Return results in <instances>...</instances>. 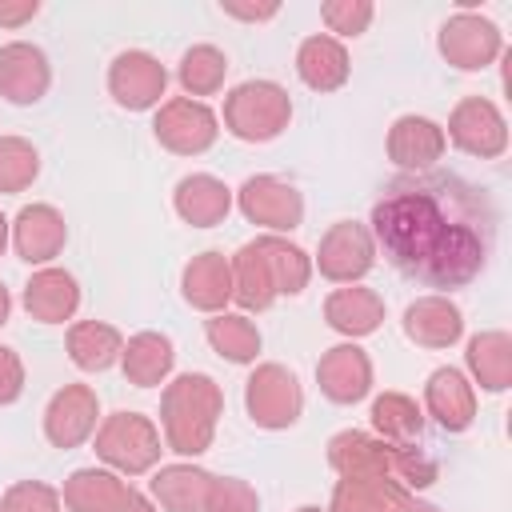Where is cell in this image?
I'll return each mask as SVG.
<instances>
[{
  "instance_id": "6da1fadb",
  "label": "cell",
  "mask_w": 512,
  "mask_h": 512,
  "mask_svg": "<svg viewBox=\"0 0 512 512\" xmlns=\"http://www.w3.org/2000/svg\"><path fill=\"white\" fill-rule=\"evenodd\" d=\"M368 224L388 264L428 288L472 284L496 244V208L488 192L436 168L388 180Z\"/></svg>"
},
{
  "instance_id": "7a4b0ae2",
  "label": "cell",
  "mask_w": 512,
  "mask_h": 512,
  "mask_svg": "<svg viewBox=\"0 0 512 512\" xmlns=\"http://www.w3.org/2000/svg\"><path fill=\"white\" fill-rule=\"evenodd\" d=\"M220 416H224V392L208 372L172 376L160 392L164 448L176 456H204L212 448Z\"/></svg>"
},
{
  "instance_id": "3957f363",
  "label": "cell",
  "mask_w": 512,
  "mask_h": 512,
  "mask_svg": "<svg viewBox=\"0 0 512 512\" xmlns=\"http://www.w3.org/2000/svg\"><path fill=\"white\" fill-rule=\"evenodd\" d=\"M328 464L340 476H360V480H392L408 492L428 488L436 480V464L412 448V444H388L380 436L344 428L328 440Z\"/></svg>"
},
{
  "instance_id": "277c9868",
  "label": "cell",
  "mask_w": 512,
  "mask_h": 512,
  "mask_svg": "<svg viewBox=\"0 0 512 512\" xmlns=\"http://www.w3.org/2000/svg\"><path fill=\"white\" fill-rule=\"evenodd\" d=\"M292 124V96L276 80H244L224 96V128L244 144H268Z\"/></svg>"
},
{
  "instance_id": "5b68a950",
  "label": "cell",
  "mask_w": 512,
  "mask_h": 512,
  "mask_svg": "<svg viewBox=\"0 0 512 512\" xmlns=\"http://www.w3.org/2000/svg\"><path fill=\"white\" fill-rule=\"evenodd\" d=\"M164 440L144 412H112L96 424V456L116 476H144L160 464Z\"/></svg>"
},
{
  "instance_id": "8992f818",
  "label": "cell",
  "mask_w": 512,
  "mask_h": 512,
  "mask_svg": "<svg viewBox=\"0 0 512 512\" xmlns=\"http://www.w3.org/2000/svg\"><path fill=\"white\" fill-rule=\"evenodd\" d=\"M244 408L248 420L264 432L292 428L304 412V388L292 368L284 364H256L252 376L244 380Z\"/></svg>"
},
{
  "instance_id": "52a82bcc",
  "label": "cell",
  "mask_w": 512,
  "mask_h": 512,
  "mask_svg": "<svg viewBox=\"0 0 512 512\" xmlns=\"http://www.w3.org/2000/svg\"><path fill=\"white\" fill-rule=\"evenodd\" d=\"M436 48H440V56L452 68H460V72H484L504 52V32L488 16L464 8V12H456V16H448L440 24Z\"/></svg>"
},
{
  "instance_id": "ba28073f",
  "label": "cell",
  "mask_w": 512,
  "mask_h": 512,
  "mask_svg": "<svg viewBox=\"0 0 512 512\" xmlns=\"http://www.w3.org/2000/svg\"><path fill=\"white\" fill-rule=\"evenodd\" d=\"M312 264L332 284H360L376 268V240H372L368 224H360V220H336L320 236Z\"/></svg>"
},
{
  "instance_id": "9c48e42d",
  "label": "cell",
  "mask_w": 512,
  "mask_h": 512,
  "mask_svg": "<svg viewBox=\"0 0 512 512\" xmlns=\"http://www.w3.org/2000/svg\"><path fill=\"white\" fill-rule=\"evenodd\" d=\"M152 132L160 140V148L176 152V156H200L216 144L220 136V120L204 100H188V96H172L160 100Z\"/></svg>"
},
{
  "instance_id": "30bf717a",
  "label": "cell",
  "mask_w": 512,
  "mask_h": 512,
  "mask_svg": "<svg viewBox=\"0 0 512 512\" xmlns=\"http://www.w3.org/2000/svg\"><path fill=\"white\" fill-rule=\"evenodd\" d=\"M236 208L248 224H260L272 236L292 232V228L304 224V196L296 192V184H288L280 176H268V172L248 176L236 188Z\"/></svg>"
},
{
  "instance_id": "8fae6325",
  "label": "cell",
  "mask_w": 512,
  "mask_h": 512,
  "mask_svg": "<svg viewBox=\"0 0 512 512\" xmlns=\"http://www.w3.org/2000/svg\"><path fill=\"white\" fill-rule=\"evenodd\" d=\"M444 140L476 160H496L508 152V120L488 96H464L448 116Z\"/></svg>"
},
{
  "instance_id": "7c38bea8",
  "label": "cell",
  "mask_w": 512,
  "mask_h": 512,
  "mask_svg": "<svg viewBox=\"0 0 512 512\" xmlns=\"http://www.w3.org/2000/svg\"><path fill=\"white\" fill-rule=\"evenodd\" d=\"M164 92H168V68L152 52L128 48V52H120L108 64V96L120 108H128V112L160 108V96Z\"/></svg>"
},
{
  "instance_id": "4fadbf2b",
  "label": "cell",
  "mask_w": 512,
  "mask_h": 512,
  "mask_svg": "<svg viewBox=\"0 0 512 512\" xmlns=\"http://www.w3.org/2000/svg\"><path fill=\"white\" fill-rule=\"evenodd\" d=\"M96 420H100L96 392L88 384H64L52 392V400L44 408V436L52 448L68 452V448H80L96 432Z\"/></svg>"
},
{
  "instance_id": "5bb4252c",
  "label": "cell",
  "mask_w": 512,
  "mask_h": 512,
  "mask_svg": "<svg viewBox=\"0 0 512 512\" xmlns=\"http://www.w3.org/2000/svg\"><path fill=\"white\" fill-rule=\"evenodd\" d=\"M68 244V224L52 204H24L12 220V248L24 264L48 268Z\"/></svg>"
},
{
  "instance_id": "9a60e30c",
  "label": "cell",
  "mask_w": 512,
  "mask_h": 512,
  "mask_svg": "<svg viewBox=\"0 0 512 512\" xmlns=\"http://www.w3.org/2000/svg\"><path fill=\"white\" fill-rule=\"evenodd\" d=\"M316 384L332 404H356L372 392V360L360 344H332L316 360Z\"/></svg>"
},
{
  "instance_id": "2e32d148",
  "label": "cell",
  "mask_w": 512,
  "mask_h": 512,
  "mask_svg": "<svg viewBox=\"0 0 512 512\" xmlns=\"http://www.w3.org/2000/svg\"><path fill=\"white\" fill-rule=\"evenodd\" d=\"M48 84H52V64H48L44 48H36L28 40H12L0 48V96L8 104L44 100Z\"/></svg>"
},
{
  "instance_id": "e0dca14e",
  "label": "cell",
  "mask_w": 512,
  "mask_h": 512,
  "mask_svg": "<svg viewBox=\"0 0 512 512\" xmlns=\"http://www.w3.org/2000/svg\"><path fill=\"white\" fill-rule=\"evenodd\" d=\"M384 148H388V160L396 168H404V172H428L444 156L448 140H444V128L436 120H428V116H396L392 128H388Z\"/></svg>"
},
{
  "instance_id": "ac0fdd59",
  "label": "cell",
  "mask_w": 512,
  "mask_h": 512,
  "mask_svg": "<svg viewBox=\"0 0 512 512\" xmlns=\"http://www.w3.org/2000/svg\"><path fill=\"white\" fill-rule=\"evenodd\" d=\"M20 304L40 324H64L80 308V284L68 268H36L20 292Z\"/></svg>"
},
{
  "instance_id": "d6986e66",
  "label": "cell",
  "mask_w": 512,
  "mask_h": 512,
  "mask_svg": "<svg viewBox=\"0 0 512 512\" xmlns=\"http://www.w3.org/2000/svg\"><path fill=\"white\" fill-rule=\"evenodd\" d=\"M424 408L444 432H464L476 420V388L468 384V376L460 368L444 364L424 384Z\"/></svg>"
},
{
  "instance_id": "ffe728a7",
  "label": "cell",
  "mask_w": 512,
  "mask_h": 512,
  "mask_svg": "<svg viewBox=\"0 0 512 512\" xmlns=\"http://www.w3.org/2000/svg\"><path fill=\"white\" fill-rule=\"evenodd\" d=\"M180 292L196 312H208V316L224 312V304L232 300V264H228V256L216 252V248L196 252L180 272Z\"/></svg>"
},
{
  "instance_id": "44dd1931",
  "label": "cell",
  "mask_w": 512,
  "mask_h": 512,
  "mask_svg": "<svg viewBox=\"0 0 512 512\" xmlns=\"http://www.w3.org/2000/svg\"><path fill=\"white\" fill-rule=\"evenodd\" d=\"M400 324H404V336L412 344H420V348H452L464 336V312L440 292L412 300L404 308Z\"/></svg>"
},
{
  "instance_id": "7402d4cb",
  "label": "cell",
  "mask_w": 512,
  "mask_h": 512,
  "mask_svg": "<svg viewBox=\"0 0 512 512\" xmlns=\"http://www.w3.org/2000/svg\"><path fill=\"white\" fill-rule=\"evenodd\" d=\"M172 208H176V216H180L184 224H192V228H216V224H224L228 212H232V188H228L224 180L208 176V172H192V176H184V180L176 184Z\"/></svg>"
},
{
  "instance_id": "603a6c76",
  "label": "cell",
  "mask_w": 512,
  "mask_h": 512,
  "mask_svg": "<svg viewBox=\"0 0 512 512\" xmlns=\"http://www.w3.org/2000/svg\"><path fill=\"white\" fill-rule=\"evenodd\" d=\"M296 76L312 92H336V88H344L348 76H352L348 48L336 36H328V32H316V36L300 40V48H296Z\"/></svg>"
},
{
  "instance_id": "cb8c5ba5",
  "label": "cell",
  "mask_w": 512,
  "mask_h": 512,
  "mask_svg": "<svg viewBox=\"0 0 512 512\" xmlns=\"http://www.w3.org/2000/svg\"><path fill=\"white\" fill-rule=\"evenodd\" d=\"M324 320H328L332 332H340V336H348V340H360V336H372V332L384 324V300H380V292H372V288L348 284V288L328 292V300H324Z\"/></svg>"
},
{
  "instance_id": "d4e9b609",
  "label": "cell",
  "mask_w": 512,
  "mask_h": 512,
  "mask_svg": "<svg viewBox=\"0 0 512 512\" xmlns=\"http://www.w3.org/2000/svg\"><path fill=\"white\" fill-rule=\"evenodd\" d=\"M172 364H176V348L164 332H136L124 340V352H120V372L128 384L136 388H156V384H168L172 376Z\"/></svg>"
},
{
  "instance_id": "484cf974",
  "label": "cell",
  "mask_w": 512,
  "mask_h": 512,
  "mask_svg": "<svg viewBox=\"0 0 512 512\" xmlns=\"http://www.w3.org/2000/svg\"><path fill=\"white\" fill-rule=\"evenodd\" d=\"M212 480L216 476L208 468H196V464H160L152 472L148 488L164 512H204Z\"/></svg>"
},
{
  "instance_id": "4316f807",
  "label": "cell",
  "mask_w": 512,
  "mask_h": 512,
  "mask_svg": "<svg viewBox=\"0 0 512 512\" xmlns=\"http://www.w3.org/2000/svg\"><path fill=\"white\" fill-rule=\"evenodd\" d=\"M64 344H68V360L80 372H108L112 364H120L124 352V336L108 320H76Z\"/></svg>"
},
{
  "instance_id": "83f0119b",
  "label": "cell",
  "mask_w": 512,
  "mask_h": 512,
  "mask_svg": "<svg viewBox=\"0 0 512 512\" xmlns=\"http://www.w3.org/2000/svg\"><path fill=\"white\" fill-rule=\"evenodd\" d=\"M128 488L132 484L124 476H116L112 468H76L64 480L60 504L68 512H112L128 496Z\"/></svg>"
},
{
  "instance_id": "f1b7e54d",
  "label": "cell",
  "mask_w": 512,
  "mask_h": 512,
  "mask_svg": "<svg viewBox=\"0 0 512 512\" xmlns=\"http://www.w3.org/2000/svg\"><path fill=\"white\" fill-rule=\"evenodd\" d=\"M464 360H468L472 380L484 392H508V384H512V336L508 332H500V328L476 332L468 340Z\"/></svg>"
},
{
  "instance_id": "f546056e",
  "label": "cell",
  "mask_w": 512,
  "mask_h": 512,
  "mask_svg": "<svg viewBox=\"0 0 512 512\" xmlns=\"http://www.w3.org/2000/svg\"><path fill=\"white\" fill-rule=\"evenodd\" d=\"M256 248L264 256V264H268V276L276 284V296H300L308 288V280H312V256L300 244H292L288 236L264 232V236H256Z\"/></svg>"
},
{
  "instance_id": "4dcf8cb0",
  "label": "cell",
  "mask_w": 512,
  "mask_h": 512,
  "mask_svg": "<svg viewBox=\"0 0 512 512\" xmlns=\"http://www.w3.org/2000/svg\"><path fill=\"white\" fill-rule=\"evenodd\" d=\"M412 492L392 484V480H360V476H340L328 500V512H400Z\"/></svg>"
},
{
  "instance_id": "1f68e13d",
  "label": "cell",
  "mask_w": 512,
  "mask_h": 512,
  "mask_svg": "<svg viewBox=\"0 0 512 512\" xmlns=\"http://www.w3.org/2000/svg\"><path fill=\"white\" fill-rule=\"evenodd\" d=\"M228 264H232V300H236L244 312H264V308H272L276 284H272V276H268V264H264L256 240L240 244Z\"/></svg>"
},
{
  "instance_id": "d6a6232c",
  "label": "cell",
  "mask_w": 512,
  "mask_h": 512,
  "mask_svg": "<svg viewBox=\"0 0 512 512\" xmlns=\"http://www.w3.org/2000/svg\"><path fill=\"white\" fill-rule=\"evenodd\" d=\"M204 336L212 344L216 356H224L228 364H256L260 356V328L244 316V312H216L204 320Z\"/></svg>"
},
{
  "instance_id": "836d02e7",
  "label": "cell",
  "mask_w": 512,
  "mask_h": 512,
  "mask_svg": "<svg viewBox=\"0 0 512 512\" xmlns=\"http://www.w3.org/2000/svg\"><path fill=\"white\" fill-rule=\"evenodd\" d=\"M372 428L388 444H416L424 432V412L404 392H380L372 400Z\"/></svg>"
},
{
  "instance_id": "e575fe53",
  "label": "cell",
  "mask_w": 512,
  "mask_h": 512,
  "mask_svg": "<svg viewBox=\"0 0 512 512\" xmlns=\"http://www.w3.org/2000/svg\"><path fill=\"white\" fill-rule=\"evenodd\" d=\"M224 76H228V56L216 44H192L180 56V68H176V80H180V88H184L188 100L216 96L224 88Z\"/></svg>"
},
{
  "instance_id": "d590c367",
  "label": "cell",
  "mask_w": 512,
  "mask_h": 512,
  "mask_svg": "<svg viewBox=\"0 0 512 512\" xmlns=\"http://www.w3.org/2000/svg\"><path fill=\"white\" fill-rule=\"evenodd\" d=\"M40 176V152L24 136H0V192L16 196Z\"/></svg>"
},
{
  "instance_id": "8d00e7d4",
  "label": "cell",
  "mask_w": 512,
  "mask_h": 512,
  "mask_svg": "<svg viewBox=\"0 0 512 512\" xmlns=\"http://www.w3.org/2000/svg\"><path fill=\"white\" fill-rule=\"evenodd\" d=\"M372 16H376L372 0H324L320 4V20L328 32H336V40L340 36H364Z\"/></svg>"
},
{
  "instance_id": "74e56055",
  "label": "cell",
  "mask_w": 512,
  "mask_h": 512,
  "mask_svg": "<svg viewBox=\"0 0 512 512\" xmlns=\"http://www.w3.org/2000/svg\"><path fill=\"white\" fill-rule=\"evenodd\" d=\"M204 512H260V496L240 476H216L212 488H208Z\"/></svg>"
},
{
  "instance_id": "f35d334b",
  "label": "cell",
  "mask_w": 512,
  "mask_h": 512,
  "mask_svg": "<svg viewBox=\"0 0 512 512\" xmlns=\"http://www.w3.org/2000/svg\"><path fill=\"white\" fill-rule=\"evenodd\" d=\"M60 492L44 480H20L4 492L0 500V512H60Z\"/></svg>"
},
{
  "instance_id": "ab89813d",
  "label": "cell",
  "mask_w": 512,
  "mask_h": 512,
  "mask_svg": "<svg viewBox=\"0 0 512 512\" xmlns=\"http://www.w3.org/2000/svg\"><path fill=\"white\" fill-rule=\"evenodd\" d=\"M24 392V360L16 348L0 344V404H16Z\"/></svg>"
},
{
  "instance_id": "60d3db41",
  "label": "cell",
  "mask_w": 512,
  "mask_h": 512,
  "mask_svg": "<svg viewBox=\"0 0 512 512\" xmlns=\"http://www.w3.org/2000/svg\"><path fill=\"white\" fill-rule=\"evenodd\" d=\"M40 12L36 0H0V28H20Z\"/></svg>"
},
{
  "instance_id": "b9f144b4",
  "label": "cell",
  "mask_w": 512,
  "mask_h": 512,
  "mask_svg": "<svg viewBox=\"0 0 512 512\" xmlns=\"http://www.w3.org/2000/svg\"><path fill=\"white\" fill-rule=\"evenodd\" d=\"M224 12H228V16H236V20H272V16L280 12V4H264V8H244V4H224Z\"/></svg>"
},
{
  "instance_id": "7bdbcfd3",
  "label": "cell",
  "mask_w": 512,
  "mask_h": 512,
  "mask_svg": "<svg viewBox=\"0 0 512 512\" xmlns=\"http://www.w3.org/2000/svg\"><path fill=\"white\" fill-rule=\"evenodd\" d=\"M112 512H156V504L144 496V492H136V488H128V496L112 508Z\"/></svg>"
},
{
  "instance_id": "ee69618b",
  "label": "cell",
  "mask_w": 512,
  "mask_h": 512,
  "mask_svg": "<svg viewBox=\"0 0 512 512\" xmlns=\"http://www.w3.org/2000/svg\"><path fill=\"white\" fill-rule=\"evenodd\" d=\"M400 512H440V508H436V504H428V500H416V496H408Z\"/></svg>"
},
{
  "instance_id": "f6af8a7d",
  "label": "cell",
  "mask_w": 512,
  "mask_h": 512,
  "mask_svg": "<svg viewBox=\"0 0 512 512\" xmlns=\"http://www.w3.org/2000/svg\"><path fill=\"white\" fill-rule=\"evenodd\" d=\"M8 312H12V296H8V288L0 284V328L8 324Z\"/></svg>"
},
{
  "instance_id": "bcb514c9",
  "label": "cell",
  "mask_w": 512,
  "mask_h": 512,
  "mask_svg": "<svg viewBox=\"0 0 512 512\" xmlns=\"http://www.w3.org/2000/svg\"><path fill=\"white\" fill-rule=\"evenodd\" d=\"M8 240H12V220L0 212V256H4V248H8Z\"/></svg>"
},
{
  "instance_id": "7dc6e473",
  "label": "cell",
  "mask_w": 512,
  "mask_h": 512,
  "mask_svg": "<svg viewBox=\"0 0 512 512\" xmlns=\"http://www.w3.org/2000/svg\"><path fill=\"white\" fill-rule=\"evenodd\" d=\"M296 512H320V508H316V504H304V508H296Z\"/></svg>"
}]
</instances>
